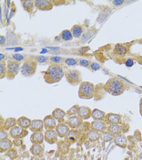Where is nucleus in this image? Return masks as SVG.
Wrapping results in <instances>:
<instances>
[{"instance_id":"nucleus-31","label":"nucleus","mask_w":142,"mask_h":160,"mask_svg":"<svg viewBox=\"0 0 142 160\" xmlns=\"http://www.w3.org/2000/svg\"><path fill=\"white\" fill-rule=\"evenodd\" d=\"M115 138V136L112 135L111 133H109L108 131V132H102L100 133V139L103 141V142H109L111 140H114Z\"/></svg>"},{"instance_id":"nucleus-46","label":"nucleus","mask_w":142,"mask_h":160,"mask_svg":"<svg viewBox=\"0 0 142 160\" xmlns=\"http://www.w3.org/2000/svg\"><path fill=\"white\" fill-rule=\"evenodd\" d=\"M140 114L142 115V98L140 99Z\"/></svg>"},{"instance_id":"nucleus-43","label":"nucleus","mask_w":142,"mask_h":160,"mask_svg":"<svg viewBox=\"0 0 142 160\" xmlns=\"http://www.w3.org/2000/svg\"><path fill=\"white\" fill-rule=\"evenodd\" d=\"M125 65L127 67H132L134 65V61L132 59H128L126 61H125Z\"/></svg>"},{"instance_id":"nucleus-29","label":"nucleus","mask_w":142,"mask_h":160,"mask_svg":"<svg viewBox=\"0 0 142 160\" xmlns=\"http://www.w3.org/2000/svg\"><path fill=\"white\" fill-rule=\"evenodd\" d=\"M108 131L116 137V136L121 134L122 129H121V127H120L119 124H110V125L108 127Z\"/></svg>"},{"instance_id":"nucleus-26","label":"nucleus","mask_w":142,"mask_h":160,"mask_svg":"<svg viewBox=\"0 0 142 160\" xmlns=\"http://www.w3.org/2000/svg\"><path fill=\"white\" fill-rule=\"evenodd\" d=\"M83 31H84V27L82 26H80V25H75L71 28L72 35L75 38H79L83 34Z\"/></svg>"},{"instance_id":"nucleus-7","label":"nucleus","mask_w":142,"mask_h":160,"mask_svg":"<svg viewBox=\"0 0 142 160\" xmlns=\"http://www.w3.org/2000/svg\"><path fill=\"white\" fill-rule=\"evenodd\" d=\"M35 6L37 9L42 11H48L53 8V2L50 0H35Z\"/></svg>"},{"instance_id":"nucleus-4","label":"nucleus","mask_w":142,"mask_h":160,"mask_svg":"<svg viewBox=\"0 0 142 160\" xmlns=\"http://www.w3.org/2000/svg\"><path fill=\"white\" fill-rule=\"evenodd\" d=\"M20 69V64L15 60H9L6 63V78L8 80H13L18 73Z\"/></svg>"},{"instance_id":"nucleus-32","label":"nucleus","mask_w":142,"mask_h":160,"mask_svg":"<svg viewBox=\"0 0 142 160\" xmlns=\"http://www.w3.org/2000/svg\"><path fill=\"white\" fill-rule=\"evenodd\" d=\"M60 36H61V39H62L63 40H65V41H70V40H72V39L74 38L73 35H72L71 30H68V29L63 30V31L61 32Z\"/></svg>"},{"instance_id":"nucleus-44","label":"nucleus","mask_w":142,"mask_h":160,"mask_svg":"<svg viewBox=\"0 0 142 160\" xmlns=\"http://www.w3.org/2000/svg\"><path fill=\"white\" fill-rule=\"evenodd\" d=\"M124 3H125V1H123V0H114V1H112V4L116 6H119Z\"/></svg>"},{"instance_id":"nucleus-12","label":"nucleus","mask_w":142,"mask_h":160,"mask_svg":"<svg viewBox=\"0 0 142 160\" xmlns=\"http://www.w3.org/2000/svg\"><path fill=\"white\" fill-rule=\"evenodd\" d=\"M82 119L78 115H74V116H69L68 120V125L71 129H77L80 124H82Z\"/></svg>"},{"instance_id":"nucleus-6","label":"nucleus","mask_w":142,"mask_h":160,"mask_svg":"<svg viewBox=\"0 0 142 160\" xmlns=\"http://www.w3.org/2000/svg\"><path fill=\"white\" fill-rule=\"evenodd\" d=\"M37 61L34 60H28L26 61L21 66V73L25 77H30L35 74L36 69H37Z\"/></svg>"},{"instance_id":"nucleus-35","label":"nucleus","mask_w":142,"mask_h":160,"mask_svg":"<svg viewBox=\"0 0 142 160\" xmlns=\"http://www.w3.org/2000/svg\"><path fill=\"white\" fill-rule=\"evenodd\" d=\"M6 157H8L9 158L11 159H15L18 158V152L16 149H13V148H10L8 151H6Z\"/></svg>"},{"instance_id":"nucleus-14","label":"nucleus","mask_w":142,"mask_h":160,"mask_svg":"<svg viewBox=\"0 0 142 160\" xmlns=\"http://www.w3.org/2000/svg\"><path fill=\"white\" fill-rule=\"evenodd\" d=\"M56 131L58 135V137H60L61 138L65 137L70 131L69 129V126L66 124H63V123H60L57 124V126L56 127Z\"/></svg>"},{"instance_id":"nucleus-41","label":"nucleus","mask_w":142,"mask_h":160,"mask_svg":"<svg viewBox=\"0 0 142 160\" xmlns=\"http://www.w3.org/2000/svg\"><path fill=\"white\" fill-rule=\"evenodd\" d=\"M7 133L6 132V130H4V129H1V132H0V139H1V141L2 140H6V139H8L7 138Z\"/></svg>"},{"instance_id":"nucleus-5","label":"nucleus","mask_w":142,"mask_h":160,"mask_svg":"<svg viewBox=\"0 0 142 160\" xmlns=\"http://www.w3.org/2000/svg\"><path fill=\"white\" fill-rule=\"evenodd\" d=\"M65 76L68 82L72 86L78 85L82 82L81 74L77 69H69L67 72H65Z\"/></svg>"},{"instance_id":"nucleus-20","label":"nucleus","mask_w":142,"mask_h":160,"mask_svg":"<svg viewBox=\"0 0 142 160\" xmlns=\"http://www.w3.org/2000/svg\"><path fill=\"white\" fill-rule=\"evenodd\" d=\"M66 114H67V113H66L65 111H63L62 109H60V108L55 109V110L53 111V113H52L53 117H54L57 121H58V122H60V123L63 122V120H64Z\"/></svg>"},{"instance_id":"nucleus-33","label":"nucleus","mask_w":142,"mask_h":160,"mask_svg":"<svg viewBox=\"0 0 142 160\" xmlns=\"http://www.w3.org/2000/svg\"><path fill=\"white\" fill-rule=\"evenodd\" d=\"M6 77V64L5 61L0 62V79Z\"/></svg>"},{"instance_id":"nucleus-30","label":"nucleus","mask_w":142,"mask_h":160,"mask_svg":"<svg viewBox=\"0 0 142 160\" xmlns=\"http://www.w3.org/2000/svg\"><path fill=\"white\" fill-rule=\"evenodd\" d=\"M30 152L34 156H38L43 152V147H42V145H38V144H33L32 146L30 147Z\"/></svg>"},{"instance_id":"nucleus-18","label":"nucleus","mask_w":142,"mask_h":160,"mask_svg":"<svg viewBox=\"0 0 142 160\" xmlns=\"http://www.w3.org/2000/svg\"><path fill=\"white\" fill-rule=\"evenodd\" d=\"M128 52V46L123 44H116L114 47V53L118 56H125Z\"/></svg>"},{"instance_id":"nucleus-25","label":"nucleus","mask_w":142,"mask_h":160,"mask_svg":"<svg viewBox=\"0 0 142 160\" xmlns=\"http://www.w3.org/2000/svg\"><path fill=\"white\" fill-rule=\"evenodd\" d=\"M86 136H87L88 140H89L90 142H95L100 138V133H98L97 131H95L93 129H90L89 132H87Z\"/></svg>"},{"instance_id":"nucleus-3","label":"nucleus","mask_w":142,"mask_h":160,"mask_svg":"<svg viewBox=\"0 0 142 160\" xmlns=\"http://www.w3.org/2000/svg\"><path fill=\"white\" fill-rule=\"evenodd\" d=\"M95 92H96V88L93 83L89 82H82L79 84L78 97L80 99H85V100L92 99L95 96Z\"/></svg>"},{"instance_id":"nucleus-27","label":"nucleus","mask_w":142,"mask_h":160,"mask_svg":"<svg viewBox=\"0 0 142 160\" xmlns=\"http://www.w3.org/2000/svg\"><path fill=\"white\" fill-rule=\"evenodd\" d=\"M106 115L103 111L99 110V109H94L92 110V114H91V117L94 119V120H105L106 118Z\"/></svg>"},{"instance_id":"nucleus-28","label":"nucleus","mask_w":142,"mask_h":160,"mask_svg":"<svg viewBox=\"0 0 142 160\" xmlns=\"http://www.w3.org/2000/svg\"><path fill=\"white\" fill-rule=\"evenodd\" d=\"M65 139L67 142H69V143L77 142V140L78 139V132L75 130H70L69 133L65 137Z\"/></svg>"},{"instance_id":"nucleus-8","label":"nucleus","mask_w":142,"mask_h":160,"mask_svg":"<svg viewBox=\"0 0 142 160\" xmlns=\"http://www.w3.org/2000/svg\"><path fill=\"white\" fill-rule=\"evenodd\" d=\"M9 135H10V137L15 138V139L16 138H23L24 137H26L27 135V131L22 127H20L19 125H16L9 130Z\"/></svg>"},{"instance_id":"nucleus-22","label":"nucleus","mask_w":142,"mask_h":160,"mask_svg":"<svg viewBox=\"0 0 142 160\" xmlns=\"http://www.w3.org/2000/svg\"><path fill=\"white\" fill-rule=\"evenodd\" d=\"M31 123H32V121L30 119H28L27 117H25V116H21L18 119V124L24 129L30 128Z\"/></svg>"},{"instance_id":"nucleus-24","label":"nucleus","mask_w":142,"mask_h":160,"mask_svg":"<svg viewBox=\"0 0 142 160\" xmlns=\"http://www.w3.org/2000/svg\"><path fill=\"white\" fill-rule=\"evenodd\" d=\"M13 145V142L9 139H6V140H2L0 142V152H6L8 151L10 148H12Z\"/></svg>"},{"instance_id":"nucleus-42","label":"nucleus","mask_w":142,"mask_h":160,"mask_svg":"<svg viewBox=\"0 0 142 160\" xmlns=\"http://www.w3.org/2000/svg\"><path fill=\"white\" fill-rule=\"evenodd\" d=\"M37 61L38 63H45L47 61V58L44 56H38V57H37Z\"/></svg>"},{"instance_id":"nucleus-40","label":"nucleus","mask_w":142,"mask_h":160,"mask_svg":"<svg viewBox=\"0 0 142 160\" xmlns=\"http://www.w3.org/2000/svg\"><path fill=\"white\" fill-rule=\"evenodd\" d=\"M13 144L16 145V146H20L23 145V139L22 138H16L14 141H13Z\"/></svg>"},{"instance_id":"nucleus-23","label":"nucleus","mask_w":142,"mask_h":160,"mask_svg":"<svg viewBox=\"0 0 142 160\" xmlns=\"http://www.w3.org/2000/svg\"><path fill=\"white\" fill-rule=\"evenodd\" d=\"M114 143L116 145H118L121 148H125L127 146V138L123 135H118L114 138Z\"/></svg>"},{"instance_id":"nucleus-13","label":"nucleus","mask_w":142,"mask_h":160,"mask_svg":"<svg viewBox=\"0 0 142 160\" xmlns=\"http://www.w3.org/2000/svg\"><path fill=\"white\" fill-rule=\"evenodd\" d=\"M105 122L110 124H119L121 123V116L117 114H108L106 115Z\"/></svg>"},{"instance_id":"nucleus-11","label":"nucleus","mask_w":142,"mask_h":160,"mask_svg":"<svg viewBox=\"0 0 142 160\" xmlns=\"http://www.w3.org/2000/svg\"><path fill=\"white\" fill-rule=\"evenodd\" d=\"M57 137L58 135L56 130L51 129V130H47L45 133V140L50 145H53L57 142Z\"/></svg>"},{"instance_id":"nucleus-36","label":"nucleus","mask_w":142,"mask_h":160,"mask_svg":"<svg viewBox=\"0 0 142 160\" xmlns=\"http://www.w3.org/2000/svg\"><path fill=\"white\" fill-rule=\"evenodd\" d=\"M49 60H50V61H51L53 64H56V65H58V64H60L61 62H63V61H65L62 57H59V56L51 57Z\"/></svg>"},{"instance_id":"nucleus-34","label":"nucleus","mask_w":142,"mask_h":160,"mask_svg":"<svg viewBox=\"0 0 142 160\" xmlns=\"http://www.w3.org/2000/svg\"><path fill=\"white\" fill-rule=\"evenodd\" d=\"M78 109H79V106L76 104V105L72 106L70 109H69V111L67 112V114H68V115H69V116L77 115V113H78Z\"/></svg>"},{"instance_id":"nucleus-17","label":"nucleus","mask_w":142,"mask_h":160,"mask_svg":"<svg viewBox=\"0 0 142 160\" xmlns=\"http://www.w3.org/2000/svg\"><path fill=\"white\" fill-rule=\"evenodd\" d=\"M44 140H45V135H43L42 132L33 133V135L31 136V138H30V141L32 144H38V145H41Z\"/></svg>"},{"instance_id":"nucleus-39","label":"nucleus","mask_w":142,"mask_h":160,"mask_svg":"<svg viewBox=\"0 0 142 160\" xmlns=\"http://www.w3.org/2000/svg\"><path fill=\"white\" fill-rule=\"evenodd\" d=\"M90 68H91L92 70L97 71V70H98V69H100V65H99V63H97V62H91V63H90Z\"/></svg>"},{"instance_id":"nucleus-10","label":"nucleus","mask_w":142,"mask_h":160,"mask_svg":"<svg viewBox=\"0 0 142 160\" xmlns=\"http://www.w3.org/2000/svg\"><path fill=\"white\" fill-rule=\"evenodd\" d=\"M90 127L91 129L97 131L98 133H102V132H105V130L107 129V124L106 122L102 120H94L90 124Z\"/></svg>"},{"instance_id":"nucleus-19","label":"nucleus","mask_w":142,"mask_h":160,"mask_svg":"<svg viewBox=\"0 0 142 160\" xmlns=\"http://www.w3.org/2000/svg\"><path fill=\"white\" fill-rule=\"evenodd\" d=\"M21 4L24 9L30 14L34 11V8L36 7L35 1L33 0H24V1H21Z\"/></svg>"},{"instance_id":"nucleus-16","label":"nucleus","mask_w":142,"mask_h":160,"mask_svg":"<svg viewBox=\"0 0 142 160\" xmlns=\"http://www.w3.org/2000/svg\"><path fill=\"white\" fill-rule=\"evenodd\" d=\"M44 122L42 120H32V123H31V125H30V129L31 131H33L34 133L35 132H41L44 128Z\"/></svg>"},{"instance_id":"nucleus-1","label":"nucleus","mask_w":142,"mask_h":160,"mask_svg":"<svg viewBox=\"0 0 142 160\" xmlns=\"http://www.w3.org/2000/svg\"><path fill=\"white\" fill-rule=\"evenodd\" d=\"M65 76V71L59 65L52 64L50 65L44 73V80L47 83L53 84L60 82Z\"/></svg>"},{"instance_id":"nucleus-9","label":"nucleus","mask_w":142,"mask_h":160,"mask_svg":"<svg viewBox=\"0 0 142 160\" xmlns=\"http://www.w3.org/2000/svg\"><path fill=\"white\" fill-rule=\"evenodd\" d=\"M44 126L47 130H51V129H56V127L57 126V121L53 117V115H47L44 120Z\"/></svg>"},{"instance_id":"nucleus-47","label":"nucleus","mask_w":142,"mask_h":160,"mask_svg":"<svg viewBox=\"0 0 142 160\" xmlns=\"http://www.w3.org/2000/svg\"><path fill=\"white\" fill-rule=\"evenodd\" d=\"M0 40H1V45L2 44H5V38H4V36H1Z\"/></svg>"},{"instance_id":"nucleus-21","label":"nucleus","mask_w":142,"mask_h":160,"mask_svg":"<svg viewBox=\"0 0 142 160\" xmlns=\"http://www.w3.org/2000/svg\"><path fill=\"white\" fill-rule=\"evenodd\" d=\"M18 124V120L13 118V117H10V118H7L5 122H4V124H3V129L4 130H10L11 128H13L14 126H16Z\"/></svg>"},{"instance_id":"nucleus-48","label":"nucleus","mask_w":142,"mask_h":160,"mask_svg":"<svg viewBox=\"0 0 142 160\" xmlns=\"http://www.w3.org/2000/svg\"><path fill=\"white\" fill-rule=\"evenodd\" d=\"M4 59H5V55L1 53V54H0V61H4Z\"/></svg>"},{"instance_id":"nucleus-2","label":"nucleus","mask_w":142,"mask_h":160,"mask_svg":"<svg viewBox=\"0 0 142 160\" xmlns=\"http://www.w3.org/2000/svg\"><path fill=\"white\" fill-rule=\"evenodd\" d=\"M105 89L108 93L114 96L121 95L125 90H126V85L125 83L118 78H110L108 80V82L105 83Z\"/></svg>"},{"instance_id":"nucleus-38","label":"nucleus","mask_w":142,"mask_h":160,"mask_svg":"<svg viewBox=\"0 0 142 160\" xmlns=\"http://www.w3.org/2000/svg\"><path fill=\"white\" fill-rule=\"evenodd\" d=\"M78 63H79L80 66H83V67H86V68L90 67V62L88 60H85V59H80L78 61Z\"/></svg>"},{"instance_id":"nucleus-37","label":"nucleus","mask_w":142,"mask_h":160,"mask_svg":"<svg viewBox=\"0 0 142 160\" xmlns=\"http://www.w3.org/2000/svg\"><path fill=\"white\" fill-rule=\"evenodd\" d=\"M64 62L68 65V66H76L77 64V61L76 59H73V58H67L65 59Z\"/></svg>"},{"instance_id":"nucleus-45","label":"nucleus","mask_w":142,"mask_h":160,"mask_svg":"<svg viewBox=\"0 0 142 160\" xmlns=\"http://www.w3.org/2000/svg\"><path fill=\"white\" fill-rule=\"evenodd\" d=\"M23 56L22 55H17V54H15V55H13V59L15 60V61H18L19 62V61H21V60H23Z\"/></svg>"},{"instance_id":"nucleus-15","label":"nucleus","mask_w":142,"mask_h":160,"mask_svg":"<svg viewBox=\"0 0 142 160\" xmlns=\"http://www.w3.org/2000/svg\"><path fill=\"white\" fill-rule=\"evenodd\" d=\"M91 114H92V111H91V109H89V107H87V106H79L77 115H78L82 120H87V119H89V117H91Z\"/></svg>"}]
</instances>
